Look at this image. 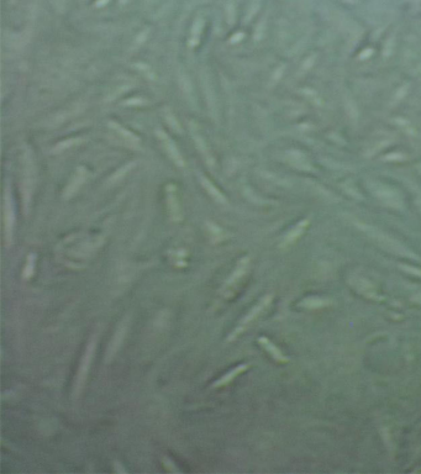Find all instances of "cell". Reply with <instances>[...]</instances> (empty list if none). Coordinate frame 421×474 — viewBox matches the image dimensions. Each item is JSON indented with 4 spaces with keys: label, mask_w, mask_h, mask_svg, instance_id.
<instances>
[{
    "label": "cell",
    "mask_w": 421,
    "mask_h": 474,
    "mask_svg": "<svg viewBox=\"0 0 421 474\" xmlns=\"http://www.w3.org/2000/svg\"><path fill=\"white\" fill-rule=\"evenodd\" d=\"M258 342H260L261 346H262L263 349L267 351L269 355H271L272 357H273L276 361H278V362H288V358L285 357L284 355H283L282 351L278 349L276 344L272 343V342L269 341L267 337H260V338H258Z\"/></svg>",
    "instance_id": "16"
},
{
    "label": "cell",
    "mask_w": 421,
    "mask_h": 474,
    "mask_svg": "<svg viewBox=\"0 0 421 474\" xmlns=\"http://www.w3.org/2000/svg\"><path fill=\"white\" fill-rule=\"evenodd\" d=\"M134 165H135V163H129V164H126L125 167H122L121 169L117 170V172L115 173V175H114L113 177H111V181L114 182V181H117V179L121 178V177H122L123 175H125V173L128 172V170H130V169H131V167H134Z\"/></svg>",
    "instance_id": "23"
},
{
    "label": "cell",
    "mask_w": 421,
    "mask_h": 474,
    "mask_svg": "<svg viewBox=\"0 0 421 474\" xmlns=\"http://www.w3.org/2000/svg\"><path fill=\"white\" fill-rule=\"evenodd\" d=\"M167 121H168V122H171V125L173 126V130L179 131V126L175 125V117H173L172 115H168V116H167Z\"/></svg>",
    "instance_id": "27"
},
{
    "label": "cell",
    "mask_w": 421,
    "mask_h": 474,
    "mask_svg": "<svg viewBox=\"0 0 421 474\" xmlns=\"http://www.w3.org/2000/svg\"><path fill=\"white\" fill-rule=\"evenodd\" d=\"M358 229L362 230L364 234H367L368 236L374 241L375 243L381 246L382 248L387 249V251L392 252V253L399 254L401 257H408V258H414V260H417V256L406 247L405 245L399 242L398 240H395L394 237H392L391 235L386 234V232L381 231V230L375 229L374 226H369V225H364V224H357Z\"/></svg>",
    "instance_id": "1"
},
{
    "label": "cell",
    "mask_w": 421,
    "mask_h": 474,
    "mask_svg": "<svg viewBox=\"0 0 421 474\" xmlns=\"http://www.w3.org/2000/svg\"><path fill=\"white\" fill-rule=\"evenodd\" d=\"M163 463H164V465H165V468H167V469L170 470V472H178V468L175 467V463H173V462L171 461V459L163 458Z\"/></svg>",
    "instance_id": "24"
},
{
    "label": "cell",
    "mask_w": 421,
    "mask_h": 474,
    "mask_svg": "<svg viewBox=\"0 0 421 474\" xmlns=\"http://www.w3.org/2000/svg\"><path fill=\"white\" fill-rule=\"evenodd\" d=\"M248 262H249L248 257H245L243 260H241L240 263L237 265L236 269L234 271V273L230 276V278L227 279L225 282V284L223 285L221 293H224L225 298H227V295H231L232 291H234V288L237 285V283L243 278L247 269H248Z\"/></svg>",
    "instance_id": "7"
},
{
    "label": "cell",
    "mask_w": 421,
    "mask_h": 474,
    "mask_svg": "<svg viewBox=\"0 0 421 474\" xmlns=\"http://www.w3.org/2000/svg\"><path fill=\"white\" fill-rule=\"evenodd\" d=\"M157 136H158V139L161 140V142H162V145H163L165 152L168 153V156L171 157V159H172V161L175 162V163L178 165V167H184L183 157H182L181 152H179L177 145L172 141V140H171V137L168 136L167 134H164L162 130L157 131Z\"/></svg>",
    "instance_id": "9"
},
{
    "label": "cell",
    "mask_w": 421,
    "mask_h": 474,
    "mask_svg": "<svg viewBox=\"0 0 421 474\" xmlns=\"http://www.w3.org/2000/svg\"><path fill=\"white\" fill-rule=\"evenodd\" d=\"M331 304V300L320 299V298H307L300 303V307L308 308V309H318V308H325Z\"/></svg>",
    "instance_id": "20"
},
{
    "label": "cell",
    "mask_w": 421,
    "mask_h": 474,
    "mask_svg": "<svg viewBox=\"0 0 421 474\" xmlns=\"http://www.w3.org/2000/svg\"><path fill=\"white\" fill-rule=\"evenodd\" d=\"M200 182H201V184H203V187L205 188L206 192L209 193L210 195H212V198H214L216 201H219V203L226 204L225 196L223 195V193H221L220 190H219L218 188H216V187L214 186V184H213L212 182L209 181V179L205 178V177L201 176V177H200Z\"/></svg>",
    "instance_id": "17"
},
{
    "label": "cell",
    "mask_w": 421,
    "mask_h": 474,
    "mask_svg": "<svg viewBox=\"0 0 421 474\" xmlns=\"http://www.w3.org/2000/svg\"><path fill=\"white\" fill-rule=\"evenodd\" d=\"M75 142H78V140H72V141H66V142H62V144H60L57 146V150H64V148H68V146H72V145H74Z\"/></svg>",
    "instance_id": "26"
},
{
    "label": "cell",
    "mask_w": 421,
    "mask_h": 474,
    "mask_svg": "<svg viewBox=\"0 0 421 474\" xmlns=\"http://www.w3.org/2000/svg\"><path fill=\"white\" fill-rule=\"evenodd\" d=\"M248 367L249 364H240V366L235 367V368H232L229 373L224 374L220 379L214 381V383H213V388H220V386L227 385V384L231 380H234L237 375H240L241 373H243L246 369H248Z\"/></svg>",
    "instance_id": "14"
},
{
    "label": "cell",
    "mask_w": 421,
    "mask_h": 474,
    "mask_svg": "<svg viewBox=\"0 0 421 474\" xmlns=\"http://www.w3.org/2000/svg\"><path fill=\"white\" fill-rule=\"evenodd\" d=\"M35 261H36V257H35V254H33V253H31V254H29V256H27L26 265H25L24 272H22V278H24L25 280L32 277L33 269H35Z\"/></svg>",
    "instance_id": "21"
},
{
    "label": "cell",
    "mask_w": 421,
    "mask_h": 474,
    "mask_svg": "<svg viewBox=\"0 0 421 474\" xmlns=\"http://www.w3.org/2000/svg\"><path fill=\"white\" fill-rule=\"evenodd\" d=\"M110 125H111V127H113L114 130L116 131V133L119 134L123 140H125V141L129 142V144L133 145V146L140 145V140L137 139V137L135 136L133 133H130V131H128L126 128H123L121 125L115 124V122H110Z\"/></svg>",
    "instance_id": "19"
},
{
    "label": "cell",
    "mask_w": 421,
    "mask_h": 474,
    "mask_svg": "<svg viewBox=\"0 0 421 474\" xmlns=\"http://www.w3.org/2000/svg\"><path fill=\"white\" fill-rule=\"evenodd\" d=\"M115 470H116V472L126 473V469H123V468H121V464L117 463V462H115Z\"/></svg>",
    "instance_id": "28"
},
{
    "label": "cell",
    "mask_w": 421,
    "mask_h": 474,
    "mask_svg": "<svg viewBox=\"0 0 421 474\" xmlns=\"http://www.w3.org/2000/svg\"><path fill=\"white\" fill-rule=\"evenodd\" d=\"M416 204H417V206H419V209L421 210V193L419 195H417V198H416Z\"/></svg>",
    "instance_id": "29"
},
{
    "label": "cell",
    "mask_w": 421,
    "mask_h": 474,
    "mask_svg": "<svg viewBox=\"0 0 421 474\" xmlns=\"http://www.w3.org/2000/svg\"><path fill=\"white\" fill-rule=\"evenodd\" d=\"M272 298H273V296H272L271 294H268V295H266L265 298H263V299H261V301L258 303V304L255 305V307L252 308L251 310H249V313H248V314H246V316H245V318H243L242 320H241V321H240V324H238V326L236 327V330H235L234 332H232L231 335H230V337L227 338V341H232V340H234V338L236 337V336L238 335V333L241 332V331H242L243 329H245V327L247 326V325L249 324V322L252 321V320H255V319H256L257 316L260 315V314L262 313V311L265 310L266 308H267L269 304H271V301H272Z\"/></svg>",
    "instance_id": "6"
},
{
    "label": "cell",
    "mask_w": 421,
    "mask_h": 474,
    "mask_svg": "<svg viewBox=\"0 0 421 474\" xmlns=\"http://www.w3.org/2000/svg\"><path fill=\"white\" fill-rule=\"evenodd\" d=\"M346 110H347V113H349L351 119H353V120L357 119L358 117L357 106H356L355 102H353L351 98H347V100H346Z\"/></svg>",
    "instance_id": "22"
},
{
    "label": "cell",
    "mask_w": 421,
    "mask_h": 474,
    "mask_svg": "<svg viewBox=\"0 0 421 474\" xmlns=\"http://www.w3.org/2000/svg\"><path fill=\"white\" fill-rule=\"evenodd\" d=\"M287 157H288L289 163H290L291 165H294L296 168H298V169L310 170L311 168H313L311 167L310 162L308 161L307 157L303 155L302 152H299V151H290V152H288Z\"/></svg>",
    "instance_id": "15"
},
{
    "label": "cell",
    "mask_w": 421,
    "mask_h": 474,
    "mask_svg": "<svg viewBox=\"0 0 421 474\" xmlns=\"http://www.w3.org/2000/svg\"><path fill=\"white\" fill-rule=\"evenodd\" d=\"M95 349H97V336H93L88 342V346H87L86 351H84L82 361H80L79 369H78V374H77V380H75V385H74V392H73L74 398L79 397L80 393H82L83 391L84 384H86L87 378H88L89 369H91L93 357H94Z\"/></svg>",
    "instance_id": "2"
},
{
    "label": "cell",
    "mask_w": 421,
    "mask_h": 474,
    "mask_svg": "<svg viewBox=\"0 0 421 474\" xmlns=\"http://www.w3.org/2000/svg\"><path fill=\"white\" fill-rule=\"evenodd\" d=\"M14 221H15V211H14L13 199L9 188H5L4 193V231H5V243L10 246L11 238H13Z\"/></svg>",
    "instance_id": "5"
},
{
    "label": "cell",
    "mask_w": 421,
    "mask_h": 474,
    "mask_svg": "<svg viewBox=\"0 0 421 474\" xmlns=\"http://www.w3.org/2000/svg\"><path fill=\"white\" fill-rule=\"evenodd\" d=\"M308 224H309V221H308V220H304V221H302V223H299L298 225H297L296 227H294V229L291 230V231L289 232V234L287 235V236L284 237V241H283V243H282L283 247H285V246H288V245H290V243H293L294 241H296L297 238H298V237L300 236V235H302L303 232H304V230L307 229Z\"/></svg>",
    "instance_id": "18"
},
{
    "label": "cell",
    "mask_w": 421,
    "mask_h": 474,
    "mask_svg": "<svg viewBox=\"0 0 421 474\" xmlns=\"http://www.w3.org/2000/svg\"><path fill=\"white\" fill-rule=\"evenodd\" d=\"M369 189L387 206L393 207V209H403L404 207L403 196L394 188L372 182V183H369Z\"/></svg>",
    "instance_id": "3"
},
{
    "label": "cell",
    "mask_w": 421,
    "mask_h": 474,
    "mask_svg": "<svg viewBox=\"0 0 421 474\" xmlns=\"http://www.w3.org/2000/svg\"><path fill=\"white\" fill-rule=\"evenodd\" d=\"M190 133H192V136H193V139H194V142H195L196 147H198L199 152L203 155V157L205 158V161L207 162V163L213 167V165H214V158H213L212 153H210V150H209V147H207L205 140L203 139V136H201L200 133L198 131V127H196L193 122H190Z\"/></svg>",
    "instance_id": "11"
},
{
    "label": "cell",
    "mask_w": 421,
    "mask_h": 474,
    "mask_svg": "<svg viewBox=\"0 0 421 474\" xmlns=\"http://www.w3.org/2000/svg\"><path fill=\"white\" fill-rule=\"evenodd\" d=\"M351 283H352L353 287L357 289L361 294L366 295L367 298L381 299L380 295H378L377 290H375V288L373 287V285L370 284L367 279L362 278V277H353V278L351 279Z\"/></svg>",
    "instance_id": "13"
},
{
    "label": "cell",
    "mask_w": 421,
    "mask_h": 474,
    "mask_svg": "<svg viewBox=\"0 0 421 474\" xmlns=\"http://www.w3.org/2000/svg\"><path fill=\"white\" fill-rule=\"evenodd\" d=\"M22 165H24V181H22V188H24V190H22V194H24L25 212L27 214L33 186H35V164H33L32 156H31V152H29V151L25 152L24 159H22Z\"/></svg>",
    "instance_id": "4"
},
{
    "label": "cell",
    "mask_w": 421,
    "mask_h": 474,
    "mask_svg": "<svg viewBox=\"0 0 421 474\" xmlns=\"http://www.w3.org/2000/svg\"><path fill=\"white\" fill-rule=\"evenodd\" d=\"M401 268H403L404 271L409 272V273L416 274V276H420V277H421V269H416V268H412V267H408V266H401Z\"/></svg>",
    "instance_id": "25"
},
{
    "label": "cell",
    "mask_w": 421,
    "mask_h": 474,
    "mask_svg": "<svg viewBox=\"0 0 421 474\" xmlns=\"http://www.w3.org/2000/svg\"><path fill=\"white\" fill-rule=\"evenodd\" d=\"M86 178H87V170L84 169L83 167L78 168L75 175L72 177L71 182H69V184L67 186L66 190H64V194H63L64 199H69L71 196L74 195L75 193H77V190L79 189V187L84 183Z\"/></svg>",
    "instance_id": "12"
},
{
    "label": "cell",
    "mask_w": 421,
    "mask_h": 474,
    "mask_svg": "<svg viewBox=\"0 0 421 474\" xmlns=\"http://www.w3.org/2000/svg\"><path fill=\"white\" fill-rule=\"evenodd\" d=\"M167 204L168 210H170V215L172 220L179 221L182 219V210L181 205L178 201V195H177V189L175 186H168L167 187Z\"/></svg>",
    "instance_id": "10"
},
{
    "label": "cell",
    "mask_w": 421,
    "mask_h": 474,
    "mask_svg": "<svg viewBox=\"0 0 421 474\" xmlns=\"http://www.w3.org/2000/svg\"><path fill=\"white\" fill-rule=\"evenodd\" d=\"M129 320H130V318L126 316V318L120 322V325H119V327H117L116 332H115L113 340H111L110 344H109L108 352H106V362L111 361V358L116 355V352L119 351L120 346H121L123 338H125V335L129 329Z\"/></svg>",
    "instance_id": "8"
}]
</instances>
